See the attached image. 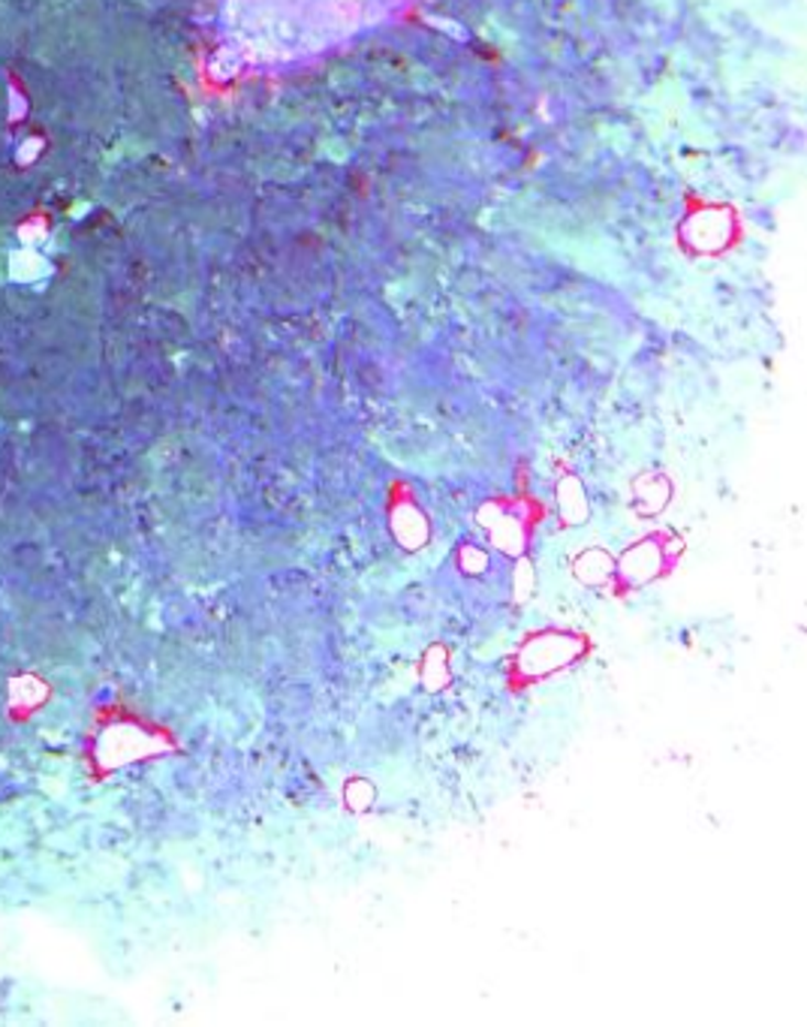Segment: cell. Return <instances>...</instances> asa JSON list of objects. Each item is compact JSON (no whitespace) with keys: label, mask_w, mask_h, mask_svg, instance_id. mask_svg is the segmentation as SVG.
I'll return each mask as SVG.
<instances>
[{"label":"cell","mask_w":807,"mask_h":1027,"mask_svg":"<svg viewBox=\"0 0 807 1027\" xmlns=\"http://www.w3.org/2000/svg\"><path fill=\"white\" fill-rule=\"evenodd\" d=\"M404 0H239L236 34L248 55L284 64L353 34Z\"/></svg>","instance_id":"6da1fadb"}]
</instances>
